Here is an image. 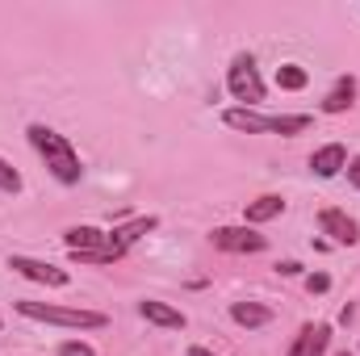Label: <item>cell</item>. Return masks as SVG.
I'll list each match as a JSON object with an SVG mask.
<instances>
[{"label": "cell", "instance_id": "6da1fadb", "mask_svg": "<svg viewBox=\"0 0 360 356\" xmlns=\"http://www.w3.org/2000/svg\"><path fill=\"white\" fill-rule=\"evenodd\" d=\"M30 143L38 147V155L46 160L51 177L59 180V184H80V177H84V168H80V155H76V147H72V143H68L59 130H51V126L34 122V126H30Z\"/></svg>", "mask_w": 360, "mask_h": 356}, {"label": "cell", "instance_id": "7a4b0ae2", "mask_svg": "<svg viewBox=\"0 0 360 356\" xmlns=\"http://www.w3.org/2000/svg\"><path fill=\"white\" fill-rule=\"evenodd\" d=\"M222 122H226L231 130H243V134H302V130L310 126L306 113H256V109H248V105L226 109Z\"/></svg>", "mask_w": 360, "mask_h": 356}, {"label": "cell", "instance_id": "3957f363", "mask_svg": "<svg viewBox=\"0 0 360 356\" xmlns=\"http://www.w3.org/2000/svg\"><path fill=\"white\" fill-rule=\"evenodd\" d=\"M17 310L25 319H38V323H55V327H76V331H96L105 327L109 319L101 310H80V306H51V302H17Z\"/></svg>", "mask_w": 360, "mask_h": 356}, {"label": "cell", "instance_id": "277c9868", "mask_svg": "<svg viewBox=\"0 0 360 356\" xmlns=\"http://www.w3.org/2000/svg\"><path fill=\"white\" fill-rule=\"evenodd\" d=\"M226 89H231L235 101H248V109L264 101V80H260L252 55H235V59H231V68H226Z\"/></svg>", "mask_w": 360, "mask_h": 356}, {"label": "cell", "instance_id": "5b68a950", "mask_svg": "<svg viewBox=\"0 0 360 356\" xmlns=\"http://www.w3.org/2000/svg\"><path fill=\"white\" fill-rule=\"evenodd\" d=\"M210 243L218 252H235V256H252V252H264L269 248V239L256 235L252 227H214L210 231Z\"/></svg>", "mask_w": 360, "mask_h": 356}, {"label": "cell", "instance_id": "8992f818", "mask_svg": "<svg viewBox=\"0 0 360 356\" xmlns=\"http://www.w3.org/2000/svg\"><path fill=\"white\" fill-rule=\"evenodd\" d=\"M13 272H21V276H30V281H38V285H55V289H63L68 285V272L55 265H46V260H34V256H13L8 260Z\"/></svg>", "mask_w": 360, "mask_h": 356}, {"label": "cell", "instance_id": "52a82bcc", "mask_svg": "<svg viewBox=\"0 0 360 356\" xmlns=\"http://www.w3.org/2000/svg\"><path fill=\"white\" fill-rule=\"evenodd\" d=\"M319 227H323V235H331L340 248H352V243H360V227L344 214V210H323L319 214Z\"/></svg>", "mask_w": 360, "mask_h": 356}, {"label": "cell", "instance_id": "ba28073f", "mask_svg": "<svg viewBox=\"0 0 360 356\" xmlns=\"http://www.w3.org/2000/svg\"><path fill=\"white\" fill-rule=\"evenodd\" d=\"M310 168H314V177H323V180L340 177V172L348 168V151H344V143H327V147H319V151L310 155Z\"/></svg>", "mask_w": 360, "mask_h": 356}, {"label": "cell", "instance_id": "9c48e42d", "mask_svg": "<svg viewBox=\"0 0 360 356\" xmlns=\"http://www.w3.org/2000/svg\"><path fill=\"white\" fill-rule=\"evenodd\" d=\"M327 344H331V327L327 323H306L297 331V340H293V352L297 356H323Z\"/></svg>", "mask_w": 360, "mask_h": 356}, {"label": "cell", "instance_id": "30bf717a", "mask_svg": "<svg viewBox=\"0 0 360 356\" xmlns=\"http://www.w3.org/2000/svg\"><path fill=\"white\" fill-rule=\"evenodd\" d=\"M139 314H143L147 323H155V327H172V331H180V327H184V314H180L176 306L155 302V298H143V302H139Z\"/></svg>", "mask_w": 360, "mask_h": 356}, {"label": "cell", "instance_id": "8fae6325", "mask_svg": "<svg viewBox=\"0 0 360 356\" xmlns=\"http://www.w3.org/2000/svg\"><path fill=\"white\" fill-rule=\"evenodd\" d=\"M63 243H68L72 252H96V248H109V235L96 231V227H68V231H63ZM122 256H126V252H122Z\"/></svg>", "mask_w": 360, "mask_h": 356}, {"label": "cell", "instance_id": "7c38bea8", "mask_svg": "<svg viewBox=\"0 0 360 356\" xmlns=\"http://www.w3.org/2000/svg\"><path fill=\"white\" fill-rule=\"evenodd\" d=\"M276 214H285V197H276V193H264V197H256V201H248V210H243V218L256 227V222H272Z\"/></svg>", "mask_w": 360, "mask_h": 356}, {"label": "cell", "instance_id": "4fadbf2b", "mask_svg": "<svg viewBox=\"0 0 360 356\" xmlns=\"http://www.w3.org/2000/svg\"><path fill=\"white\" fill-rule=\"evenodd\" d=\"M231 319H235L239 327H269L272 310L260 306V302H231Z\"/></svg>", "mask_w": 360, "mask_h": 356}, {"label": "cell", "instance_id": "5bb4252c", "mask_svg": "<svg viewBox=\"0 0 360 356\" xmlns=\"http://www.w3.org/2000/svg\"><path fill=\"white\" fill-rule=\"evenodd\" d=\"M155 227H160L155 218H134L130 227H117V231L109 235V248H117V252H126V248H130L134 239H143V235H147V231H155Z\"/></svg>", "mask_w": 360, "mask_h": 356}, {"label": "cell", "instance_id": "9a60e30c", "mask_svg": "<svg viewBox=\"0 0 360 356\" xmlns=\"http://www.w3.org/2000/svg\"><path fill=\"white\" fill-rule=\"evenodd\" d=\"M352 101H356V80L344 76L335 89L323 96V113H344V109H352Z\"/></svg>", "mask_w": 360, "mask_h": 356}, {"label": "cell", "instance_id": "2e32d148", "mask_svg": "<svg viewBox=\"0 0 360 356\" xmlns=\"http://www.w3.org/2000/svg\"><path fill=\"white\" fill-rule=\"evenodd\" d=\"M276 84L285 92H297V89L310 84V72H306L302 63H285V68H276Z\"/></svg>", "mask_w": 360, "mask_h": 356}, {"label": "cell", "instance_id": "e0dca14e", "mask_svg": "<svg viewBox=\"0 0 360 356\" xmlns=\"http://www.w3.org/2000/svg\"><path fill=\"white\" fill-rule=\"evenodd\" d=\"M0 189H4V193H17V189H21V172H17L8 160H0Z\"/></svg>", "mask_w": 360, "mask_h": 356}, {"label": "cell", "instance_id": "ac0fdd59", "mask_svg": "<svg viewBox=\"0 0 360 356\" xmlns=\"http://www.w3.org/2000/svg\"><path fill=\"white\" fill-rule=\"evenodd\" d=\"M59 356H96V352H92L84 340H63L59 344Z\"/></svg>", "mask_w": 360, "mask_h": 356}, {"label": "cell", "instance_id": "d6986e66", "mask_svg": "<svg viewBox=\"0 0 360 356\" xmlns=\"http://www.w3.org/2000/svg\"><path fill=\"white\" fill-rule=\"evenodd\" d=\"M306 289H310V293H327V289H331V276H327V272H310V276H306Z\"/></svg>", "mask_w": 360, "mask_h": 356}, {"label": "cell", "instance_id": "ffe728a7", "mask_svg": "<svg viewBox=\"0 0 360 356\" xmlns=\"http://www.w3.org/2000/svg\"><path fill=\"white\" fill-rule=\"evenodd\" d=\"M276 272H281V276H297L302 265H297V260H285V265H276Z\"/></svg>", "mask_w": 360, "mask_h": 356}, {"label": "cell", "instance_id": "44dd1931", "mask_svg": "<svg viewBox=\"0 0 360 356\" xmlns=\"http://www.w3.org/2000/svg\"><path fill=\"white\" fill-rule=\"evenodd\" d=\"M348 180H352V184L360 189V155L352 160V164H348Z\"/></svg>", "mask_w": 360, "mask_h": 356}, {"label": "cell", "instance_id": "7402d4cb", "mask_svg": "<svg viewBox=\"0 0 360 356\" xmlns=\"http://www.w3.org/2000/svg\"><path fill=\"white\" fill-rule=\"evenodd\" d=\"M188 356H214V352H210V348H201V344H193V348H188Z\"/></svg>", "mask_w": 360, "mask_h": 356}, {"label": "cell", "instance_id": "603a6c76", "mask_svg": "<svg viewBox=\"0 0 360 356\" xmlns=\"http://www.w3.org/2000/svg\"><path fill=\"white\" fill-rule=\"evenodd\" d=\"M289 356H297V352H293V348H289Z\"/></svg>", "mask_w": 360, "mask_h": 356}, {"label": "cell", "instance_id": "cb8c5ba5", "mask_svg": "<svg viewBox=\"0 0 360 356\" xmlns=\"http://www.w3.org/2000/svg\"><path fill=\"white\" fill-rule=\"evenodd\" d=\"M340 356H352V352H340Z\"/></svg>", "mask_w": 360, "mask_h": 356}]
</instances>
